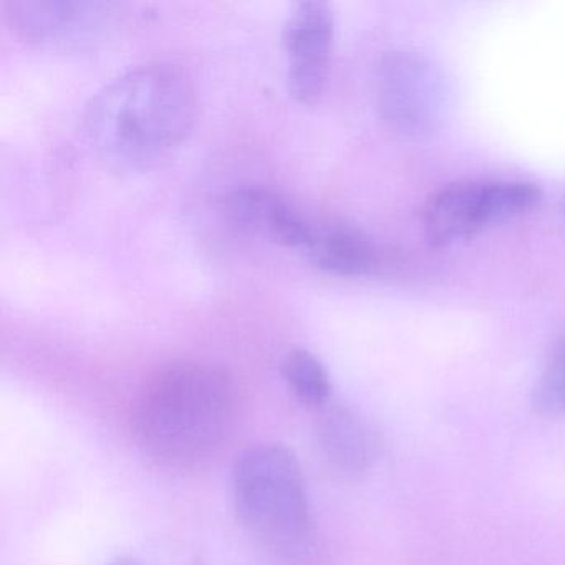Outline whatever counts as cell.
<instances>
[{"label":"cell","instance_id":"cell-2","mask_svg":"<svg viewBox=\"0 0 565 565\" xmlns=\"http://www.w3.org/2000/svg\"><path fill=\"white\" fill-rule=\"evenodd\" d=\"M236 409V385L226 370L211 363H173L141 392L135 436L163 465L193 468L221 451L233 433Z\"/></svg>","mask_w":565,"mask_h":565},{"label":"cell","instance_id":"cell-4","mask_svg":"<svg viewBox=\"0 0 565 565\" xmlns=\"http://www.w3.org/2000/svg\"><path fill=\"white\" fill-rule=\"evenodd\" d=\"M541 196L535 184L524 181H458L428 198L422 211L423 233L431 246H449L529 213Z\"/></svg>","mask_w":565,"mask_h":565},{"label":"cell","instance_id":"cell-10","mask_svg":"<svg viewBox=\"0 0 565 565\" xmlns=\"http://www.w3.org/2000/svg\"><path fill=\"white\" fill-rule=\"evenodd\" d=\"M303 256L333 276H369L379 266L375 244L349 226H316L312 243Z\"/></svg>","mask_w":565,"mask_h":565},{"label":"cell","instance_id":"cell-3","mask_svg":"<svg viewBox=\"0 0 565 565\" xmlns=\"http://www.w3.org/2000/svg\"><path fill=\"white\" fill-rule=\"evenodd\" d=\"M233 498L241 525L260 547L286 557L306 551L312 539L306 479L286 446L247 448L234 465Z\"/></svg>","mask_w":565,"mask_h":565},{"label":"cell","instance_id":"cell-11","mask_svg":"<svg viewBox=\"0 0 565 565\" xmlns=\"http://www.w3.org/2000/svg\"><path fill=\"white\" fill-rule=\"evenodd\" d=\"M282 373L287 385L303 405L322 408L329 403V375L322 362L309 350H290L284 359Z\"/></svg>","mask_w":565,"mask_h":565},{"label":"cell","instance_id":"cell-9","mask_svg":"<svg viewBox=\"0 0 565 565\" xmlns=\"http://www.w3.org/2000/svg\"><path fill=\"white\" fill-rule=\"evenodd\" d=\"M320 455L332 471L356 479L372 468L376 445L372 429L362 416L340 403H327L316 419Z\"/></svg>","mask_w":565,"mask_h":565},{"label":"cell","instance_id":"cell-12","mask_svg":"<svg viewBox=\"0 0 565 565\" xmlns=\"http://www.w3.org/2000/svg\"><path fill=\"white\" fill-rule=\"evenodd\" d=\"M532 406L542 416L565 415V335L558 339L532 392Z\"/></svg>","mask_w":565,"mask_h":565},{"label":"cell","instance_id":"cell-5","mask_svg":"<svg viewBox=\"0 0 565 565\" xmlns=\"http://www.w3.org/2000/svg\"><path fill=\"white\" fill-rule=\"evenodd\" d=\"M376 105L393 130L429 135L445 120L448 88L433 62L416 52H390L375 77Z\"/></svg>","mask_w":565,"mask_h":565},{"label":"cell","instance_id":"cell-8","mask_svg":"<svg viewBox=\"0 0 565 565\" xmlns=\"http://www.w3.org/2000/svg\"><path fill=\"white\" fill-rule=\"evenodd\" d=\"M224 213L236 226L263 234L300 254L306 253L316 233V224L264 188H237L224 200Z\"/></svg>","mask_w":565,"mask_h":565},{"label":"cell","instance_id":"cell-13","mask_svg":"<svg viewBox=\"0 0 565 565\" xmlns=\"http://www.w3.org/2000/svg\"><path fill=\"white\" fill-rule=\"evenodd\" d=\"M110 565H141L140 562L134 561L130 557H120L117 561L111 562Z\"/></svg>","mask_w":565,"mask_h":565},{"label":"cell","instance_id":"cell-6","mask_svg":"<svg viewBox=\"0 0 565 565\" xmlns=\"http://www.w3.org/2000/svg\"><path fill=\"white\" fill-rule=\"evenodd\" d=\"M6 15L31 44L74 49L97 42L120 22V6L78 0H9Z\"/></svg>","mask_w":565,"mask_h":565},{"label":"cell","instance_id":"cell-1","mask_svg":"<svg viewBox=\"0 0 565 565\" xmlns=\"http://www.w3.org/2000/svg\"><path fill=\"white\" fill-rule=\"evenodd\" d=\"M196 120V94L186 72L167 62L140 65L105 85L87 108L95 153L124 173L150 170L186 140Z\"/></svg>","mask_w":565,"mask_h":565},{"label":"cell","instance_id":"cell-7","mask_svg":"<svg viewBox=\"0 0 565 565\" xmlns=\"http://www.w3.org/2000/svg\"><path fill=\"white\" fill-rule=\"evenodd\" d=\"M335 21L332 9L320 0H306L290 11L284 24L287 88L290 97L312 105L322 97L329 78Z\"/></svg>","mask_w":565,"mask_h":565}]
</instances>
